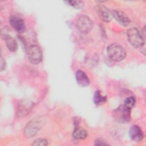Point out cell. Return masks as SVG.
Here are the masks:
<instances>
[{
	"mask_svg": "<svg viewBox=\"0 0 146 146\" xmlns=\"http://www.w3.org/2000/svg\"><path fill=\"white\" fill-rule=\"evenodd\" d=\"M75 78L78 84L82 87L88 86L90 83V79L87 75L82 70H79L76 72Z\"/></svg>",
	"mask_w": 146,
	"mask_h": 146,
	"instance_id": "obj_12",
	"label": "cell"
},
{
	"mask_svg": "<svg viewBox=\"0 0 146 146\" xmlns=\"http://www.w3.org/2000/svg\"><path fill=\"white\" fill-rule=\"evenodd\" d=\"M11 26L18 33L22 34L26 31L24 21L17 15H11L9 19Z\"/></svg>",
	"mask_w": 146,
	"mask_h": 146,
	"instance_id": "obj_9",
	"label": "cell"
},
{
	"mask_svg": "<svg viewBox=\"0 0 146 146\" xmlns=\"http://www.w3.org/2000/svg\"><path fill=\"white\" fill-rule=\"evenodd\" d=\"M87 136V132L82 128H75L72 133V137L76 140L84 139Z\"/></svg>",
	"mask_w": 146,
	"mask_h": 146,
	"instance_id": "obj_14",
	"label": "cell"
},
{
	"mask_svg": "<svg viewBox=\"0 0 146 146\" xmlns=\"http://www.w3.org/2000/svg\"><path fill=\"white\" fill-rule=\"evenodd\" d=\"M130 138L136 142L140 141L144 138V134L140 127L136 125L132 126L129 131Z\"/></svg>",
	"mask_w": 146,
	"mask_h": 146,
	"instance_id": "obj_10",
	"label": "cell"
},
{
	"mask_svg": "<svg viewBox=\"0 0 146 146\" xmlns=\"http://www.w3.org/2000/svg\"><path fill=\"white\" fill-rule=\"evenodd\" d=\"M95 10L99 18L104 22H109L112 18L113 15L108 8L102 5H98L95 7Z\"/></svg>",
	"mask_w": 146,
	"mask_h": 146,
	"instance_id": "obj_8",
	"label": "cell"
},
{
	"mask_svg": "<svg viewBox=\"0 0 146 146\" xmlns=\"http://www.w3.org/2000/svg\"><path fill=\"white\" fill-rule=\"evenodd\" d=\"M113 17L121 25L127 26L129 25L130 23V19L128 17L123 11L120 10H113L112 11Z\"/></svg>",
	"mask_w": 146,
	"mask_h": 146,
	"instance_id": "obj_11",
	"label": "cell"
},
{
	"mask_svg": "<svg viewBox=\"0 0 146 146\" xmlns=\"http://www.w3.org/2000/svg\"><path fill=\"white\" fill-rule=\"evenodd\" d=\"M107 100L106 96H104L102 95L100 91H96L94 95V102L96 105L101 104L102 103L105 102Z\"/></svg>",
	"mask_w": 146,
	"mask_h": 146,
	"instance_id": "obj_15",
	"label": "cell"
},
{
	"mask_svg": "<svg viewBox=\"0 0 146 146\" xmlns=\"http://www.w3.org/2000/svg\"><path fill=\"white\" fill-rule=\"evenodd\" d=\"M27 56L30 62L33 64H39L42 59V53L40 48L35 44L29 46Z\"/></svg>",
	"mask_w": 146,
	"mask_h": 146,
	"instance_id": "obj_6",
	"label": "cell"
},
{
	"mask_svg": "<svg viewBox=\"0 0 146 146\" xmlns=\"http://www.w3.org/2000/svg\"><path fill=\"white\" fill-rule=\"evenodd\" d=\"M75 26L78 30L82 34H87L90 32L94 26L93 22L87 15L79 16L75 22Z\"/></svg>",
	"mask_w": 146,
	"mask_h": 146,
	"instance_id": "obj_5",
	"label": "cell"
},
{
	"mask_svg": "<svg viewBox=\"0 0 146 146\" xmlns=\"http://www.w3.org/2000/svg\"><path fill=\"white\" fill-rule=\"evenodd\" d=\"M113 119L119 123H125L131 120V110L124 104L115 109L112 112Z\"/></svg>",
	"mask_w": 146,
	"mask_h": 146,
	"instance_id": "obj_4",
	"label": "cell"
},
{
	"mask_svg": "<svg viewBox=\"0 0 146 146\" xmlns=\"http://www.w3.org/2000/svg\"><path fill=\"white\" fill-rule=\"evenodd\" d=\"M107 53L110 59L115 62L123 60L126 56V52L122 46L117 43L109 45L107 48Z\"/></svg>",
	"mask_w": 146,
	"mask_h": 146,
	"instance_id": "obj_3",
	"label": "cell"
},
{
	"mask_svg": "<svg viewBox=\"0 0 146 146\" xmlns=\"http://www.w3.org/2000/svg\"><path fill=\"white\" fill-rule=\"evenodd\" d=\"M5 40V43L7 48L11 52H15L17 50L18 44L15 39L11 37L10 35L3 38Z\"/></svg>",
	"mask_w": 146,
	"mask_h": 146,
	"instance_id": "obj_13",
	"label": "cell"
},
{
	"mask_svg": "<svg viewBox=\"0 0 146 146\" xmlns=\"http://www.w3.org/2000/svg\"><path fill=\"white\" fill-rule=\"evenodd\" d=\"M95 145H108L104 140L100 139H98L95 141Z\"/></svg>",
	"mask_w": 146,
	"mask_h": 146,
	"instance_id": "obj_20",
	"label": "cell"
},
{
	"mask_svg": "<svg viewBox=\"0 0 146 146\" xmlns=\"http://www.w3.org/2000/svg\"><path fill=\"white\" fill-rule=\"evenodd\" d=\"M135 104V99L133 97H128L125 101L124 105L129 109H132Z\"/></svg>",
	"mask_w": 146,
	"mask_h": 146,
	"instance_id": "obj_17",
	"label": "cell"
},
{
	"mask_svg": "<svg viewBox=\"0 0 146 146\" xmlns=\"http://www.w3.org/2000/svg\"><path fill=\"white\" fill-rule=\"evenodd\" d=\"M0 70H1V71H2L3 70H4L6 68V62L5 60H4V59L1 56V62H0Z\"/></svg>",
	"mask_w": 146,
	"mask_h": 146,
	"instance_id": "obj_21",
	"label": "cell"
},
{
	"mask_svg": "<svg viewBox=\"0 0 146 146\" xmlns=\"http://www.w3.org/2000/svg\"><path fill=\"white\" fill-rule=\"evenodd\" d=\"M44 123V119L42 117H37L30 120L24 129L25 136L28 138L34 136L42 127Z\"/></svg>",
	"mask_w": 146,
	"mask_h": 146,
	"instance_id": "obj_1",
	"label": "cell"
},
{
	"mask_svg": "<svg viewBox=\"0 0 146 146\" xmlns=\"http://www.w3.org/2000/svg\"><path fill=\"white\" fill-rule=\"evenodd\" d=\"M34 106L32 101L28 99H22L19 101L17 105V115L18 117H24L29 115Z\"/></svg>",
	"mask_w": 146,
	"mask_h": 146,
	"instance_id": "obj_7",
	"label": "cell"
},
{
	"mask_svg": "<svg viewBox=\"0 0 146 146\" xmlns=\"http://www.w3.org/2000/svg\"><path fill=\"white\" fill-rule=\"evenodd\" d=\"M48 145V141L46 139H38L35 140L33 143V145L45 146Z\"/></svg>",
	"mask_w": 146,
	"mask_h": 146,
	"instance_id": "obj_18",
	"label": "cell"
},
{
	"mask_svg": "<svg viewBox=\"0 0 146 146\" xmlns=\"http://www.w3.org/2000/svg\"><path fill=\"white\" fill-rule=\"evenodd\" d=\"M127 39L133 47L141 48L145 46V39L136 28L132 27L129 29L127 31Z\"/></svg>",
	"mask_w": 146,
	"mask_h": 146,
	"instance_id": "obj_2",
	"label": "cell"
},
{
	"mask_svg": "<svg viewBox=\"0 0 146 146\" xmlns=\"http://www.w3.org/2000/svg\"><path fill=\"white\" fill-rule=\"evenodd\" d=\"M67 2L70 6L77 9H82L84 6V3L82 1H67Z\"/></svg>",
	"mask_w": 146,
	"mask_h": 146,
	"instance_id": "obj_16",
	"label": "cell"
},
{
	"mask_svg": "<svg viewBox=\"0 0 146 146\" xmlns=\"http://www.w3.org/2000/svg\"><path fill=\"white\" fill-rule=\"evenodd\" d=\"M87 60V64H91V65H93V64H95L97 63V62L98 61V57L97 56V55H92L91 56V57L88 58V59H86Z\"/></svg>",
	"mask_w": 146,
	"mask_h": 146,
	"instance_id": "obj_19",
	"label": "cell"
}]
</instances>
